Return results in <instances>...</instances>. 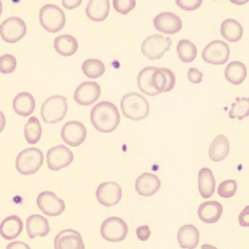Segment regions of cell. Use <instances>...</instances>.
<instances>
[{"label":"cell","mask_w":249,"mask_h":249,"mask_svg":"<svg viewBox=\"0 0 249 249\" xmlns=\"http://www.w3.org/2000/svg\"><path fill=\"white\" fill-rule=\"evenodd\" d=\"M27 34V25L24 20L17 17L8 18L0 26V34L4 42L16 43Z\"/></svg>","instance_id":"8"},{"label":"cell","mask_w":249,"mask_h":249,"mask_svg":"<svg viewBox=\"0 0 249 249\" xmlns=\"http://www.w3.org/2000/svg\"><path fill=\"white\" fill-rule=\"evenodd\" d=\"M136 3L135 0H114L113 6L119 14L127 15L134 9Z\"/></svg>","instance_id":"37"},{"label":"cell","mask_w":249,"mask_h":249,"mask_svg":"<svg viewBox=\"0 0 249 249\" xmlns=\"http://www.w3.org/2000/svg\"><path fill=\"white\" fill-rule=\"evenodd\" d=\"M27 231L30 239L46 237L50 232L48 220L40 214H32L27 220Z\"/></svg>","instance_id":"20"},{"label":"cell","mask_w":249,"mask_h":249,"mask_svg":"<svg viewBox=\"0 0 249 249\" xmlns=\"http://www.w3.org/2000/svg\"><path fill=\"white\" fill-rule=\"evenodd\" d=\"M101 89L98 83L87 81L76 88L73 94L76 103L83 106H88L98 101L101 96Z\"/></svg>","instance_id":"14"},{"label":"cell","mask_w":249,"mask_h":249,"mask_svg":"<svg viewBox=\"0 0 249 249\" xmlns=\"http://www.w3.org/2000/svg\"><path fill=\"white\" fill-rule=\"evenodd\" d=\"M249 206H247L241 213L239 217V222L242 227H249Z\"/></svg>","instance_id":"41"},{"label":"cell","mask_w":249,"mask_h":249,"mask_svg":"<svg viewBox=\"0 0 249 249\" xmlns=\"http://www.w3.org/2000/svg\"><path fill=\"white\" fill-rule=\"evenodd\" d=\"M54 48L62 56L70 57L78 50V42L73 36L65 34L58 36L55 39Z\"/></svg>","instance_id":"27"},{"label":"cell","mask_w":249,"mask_h":249,"mask_svg":"<svg viewBox=\"0 0 249 249\" xmlns=\"http://www.w3.org/2000/svg\"><path fill=\"white\" fill-rule=\"evenodd\" d=\"M172 46V40L169 37L155 34L148 36L142 42V54L150 60L161 58Z\"/></svg>","instance_id":"6"},{"label":"cell","mask_w":249,"mask_h":249,"mask_svg":"<svg viewBox=\"0 0 249 249\" xmlns=\"http://www.w3.org/2000/svg\"><path fill=\"white\" fill-rule=\"evenodd\" d=\"M36 203L39 209L49 217H57L65 210L64 201L50 191L41 193L37 196Z\"/></svg>","instance_id":"10"},{"label":"cell","mask_w":249,"mask_h":249,"mask_svg":"<svg viewBox=\"0 0 249 249\" xmlns=\"http://www.w3.org/2000/svg\"><path fill=\"white\" fill-rule=\"evenodd\" d=\"M55 249H84L85 245L79 232L66 229L59 232L54 240Z\"/></svg>","instance_id":"16"},{"label":"cell","mask_w":249,"mask_h":249,"mask_svg":"<svg viewBox=\"0 0 249 249\" xmlns=\"http://www.w3.org/2000/svg\"><path fill=\"white\" fill-rule=\"evenodd\" d=\"M230 54V48L227 43L222 40H214L205 47L202 58L211 65H224L229 60Z\"/></svg>","instance_id":"9"},{"label":"cell","mask_w":249,"mask_h":249,"mask_svg":"<svg viewBox=\"0 0 249 249\" xmlns=\"http://www.w3.org/2000/svg\"><path fill=\"white\" fill-rule=\"evenodd\" d=\"M224 76L226 79L232 85L242 84L247 78V67L241 62H231L226 67Z\"/></svg>","instance_id":"28"},{"label":"cell","mask_w":249,"mask_h":249,"mask_svg":"<svg viewBox=\"0 0 249 249\" xmlns=\"http://www.w3.org/2000/svg\"><path fill=\"white\" fill-rule=\"evenodd\" d=\"M73 160V152L63 145L52 147L47 153V165L49 169L53 171L66 168Z\"/></svg>","instance_id":"11"},{"label":"cell","mask_w":249,"mask_h":249,"mask_svg":"<svg viewBox=\"0 0 249 249\" xmlns=\"http://www.w3.org/2000/svg\"><path fill=\"white\" fill-rule=\"evenodd\" d=\"M178 240L180 247L182 249H196L199 242V231L191 224L183 226L178 230Z\"/></svg>","instance_id":"22"},{"label":"cell","mask_w":249,"mask_h":249,"mask_svg":"<svg viewBox=\"0 0 249 249\" xmlns=\"http://www.w3.org/2000/svg\"><path fill=\"white\" fill-rule=\"evenodd\" d=\"M154 25L160 32L173 35L181 31L182 21L177 15L170 12L160 13L154 19Z\"/></svg>","instance_id":"15"},{"label":"cell","mask_w":249,"mask_h":249,"mask_svg":"<svg viewBox=\"0 0 249 249\" xmlns=\"http://www.w3.org/2000/svg\"><path fill=\"white\" fill-rule=\"evenodd\" d=\"M40 22L46 31L57 33L65 25L66 18L64 11L56 5L46 4L40 11Z\"/></svg>","instance_id":"5"},{"label":"cell","mask_w":249,"mask_h":249,"mask_svg":"<svg viewBox=\"0 0 249 249\" xmlns=\"http://www.w3.org/2000/svg\"><path fill=\"white\" fill-rule=\"evenodd\" d=\"M82 70L87 77L92 79L99 78L106 71V67L101 60L98 59H88L82 65Z\"/></svg>","instance_id":"33"},{"label":"cell","mask_w":249,"mask_h":249,"mask_svg":"<svg viewBox=\"0 0 249 249\" xmlns=\"http://www.w3.org/2000/svg\"><path fill=\"white\" fill-rule=\"evenodd\" d=\"M160 179L154 174H142L136 181V191L142 196H154L160 189Z\"/></svg>","instance_id":"18"},{"label":"cell","mask_w":249,"mask_h":249,"mask_svg":"<svg viewBox=\"0 0 249 249\" xmlns=\"http://www.w3.org/2000/svg\"><path fill=\"white\" fill-rule=\"evenodd\" d=\"M178 7L186 11H194L200 7L201 0H178L176 1Z\"/></svg>","instance_id":"38"},{"label":"cell","mask_w":249,"mask_h":249,"mask_svg":"<svg viewBox=\"0 0 249 249\" xmlns=\"http://www.w3.org/2000/svg\"><path fill=\"white\" fill-rule=\"evenodd\" d=\"M177 51L178 58L186 63L194 61L197 55V49L193 42L188 40H181L178 42Z\"/></svg>","instance_id":"32"},{"label":"cell","mask_w":249,"mask_h":249,"mask_svg":"<svg viewBox=\"0 0 249 249\" xmlns=\"http://www.w3.org/2000/svg\"><path fill=\"white\" fill-rule=\"evenodd\" d=\"M121 108L124 115L132 121L143 120L150 112L148 101L138 93L124 95L121 99Z\"/></svg>","instance_id":"2"},{"label":"cell","mask_w":249,"mask_h":249,"mask_svg":"<svg viewBox=\"0 0 249 249\" xmlns=\"http://www.w3.org/2000/svg\"><path fill=\"white\" fill-rule=\"evenodd\" d=\"M221 34L229 42H236L242 38L243 28L240 22L233 19H225L221 25Z\"/></svg>","instance_id":"29"},{"label":"cell","mask_w":249,"mask_h":249,"mask_svg":"<svg viewBox=\"0 0 249 249\" xmlns=\"http://www.w3.org/2000/svg\"><path fill=\"white\" fill-rule=\"evenodd\" d=\"M98 202L106 207L119 204L122 198V190L117 183L109 181L101 183L96 191Z\"/></svg>","instance_id":"13"},{"label":"cell","mask_w":249,"mask_h":249,"mask_svg":"<svg viewBox=\"0 0 249 249\" xmlns=\"http://www.w3.org/2000/svg\"><path fill=\"white\" fill-rule=\"evenodd\" d=\"M136 233H137L139 240L145 242L150 238V235H151V231L148 226H142L137 229Z\"/></svg>","instance_id":"40"},{"label":"cell","mask_w":249,"mask_h":249,"mask_svg":"<svg viewBox=\"0 0 249 249\" xmlns=\"http://www.w3.org/2000/svg\"><path fill=\"white\" fill-rule=\"evenodd\" d=\"M6 249H30V247H29L26 244L23 243L22 242H12V243L9 244V245L7 246Z\"/></svg>","instance_id":"43"},{"label":"cell","mask_w":249,"mask_h":249,"mask_svg":"<svg viewBox=\"0 0 249 249\" xmlns=\"http://www.w3.org/2000/svg\"><path fill=\"white\" fill-rule=\"evenodd\" d=\"M81 0H63L62 4L67 9H74L81 4Z\"/></svg>","instance_id":"42"},{"label":"cell","mask_w":249,"mask_h":249,"mask_svg":"<svg viewBox=\"0 0 249 249\" xmlns=\"http://www.w3.org/2000/svg\"><path fill=\"white\" fill-rule=\"evenodd\" d=\"M17 66V62L14 55L5 54L0 57V71L3 74L13 73Z\"/></svg>","instance_id":"36"},{"label":"cell","mask_w":249,"mask_h":249,"mask_svg":"<svg viewBox=\"0 0 249 249\" xmlns=\"http://www.w3.org/2000/svg\"><path fill=\"white\" fill-rule=\"evenodd\" d=\"M157 69L155 67H145L139 73L137 85L139 89L147 96H155L160 94L152 85V76Z\"/></svg>","instance_id":"30"},{"label":"cell","mask_w":249,"mask_h":249,"mask_svg":"<svg viewBox=\"0 0 249 249\" xmlns=\"http://www.w3.org/2000/svg\"><path fill=\"white\" fill-rule=\"evenodd\" d=\"M120 119L118 108L112 103L102 101L91 109V124L95 128L103 133L115 130L120 124Z\"/></svg>","instance_id":"1"},{"label":"cell","mask_w":249,"mask_h":249,"mask_svg":"<svg viewBox=\"0 0 249 249\" xmlns=\"http://www.w3.org/2000/svg\"><path fill=\"white\" fill-rule=\"evenodd\" d=\"M68 104L62 96H51L44 102L41 107V116L45 124H55L60 122L66 116Z\"/></svg>","instance_id":"3"},{"label":"cell","mask_w":249,"mask_h":249,"mask_svg":"<svg viewBox=\"0 0 249 249\" xmlns=\"http://www.w3.org/2000/svg\"><path fill=\"white\" fill-rule=\"evenodd\" d=\"M109 9V0H91L87 6L86 14L91 20L101 22L107 18Z\"/></svg>","instance_id":"26"},{"label":"cell","mask_w":249,"mask_h":249,"mask_svg":"<svg viewBox=\"0 0 249 249\" xmlns=\"http://www.w3.org/2000/svg\"><path fill=\"white\" fill-rule=\"evenodd\" d=\"M42 132L40 121L35 116L31 117L24 127V137L27 142L31 145L37 143L40 141Z\"/></svg>","instance_id":"31"},{"label":"cell","mask_w":249,"mask_h":249,"mask_svg":"<svg viewBox=\"0 0 249 249\" xmlns=\"http://www.w3.org/2000/svg\"><path fill=\"white\" fill-rule=\"evenodd\" d=\"M188 78L193 84H199L202 81L203 73L196 68H191L188 71Z\"/></svg>","instance_id":"39"},{"label":"cell","mask_w":249,"mask_h":249,"mask_svg":"<svg viewBox=\"0 0 249 249\" xmlns=\"http://www.w3.org/2000/svg\"><path fill=\"white\" fill-rule=\"evenodd\" d=\"M231 119H237L243 120L249 116V98H236L235 101L232 103L231 109L229 114Z\"/></svg>","instance_id":"34"},{"label":"cell","mask_w":249,"mask_h":249,"mask_svg":"<svg viewBox=\"0 0 249 249\" xmlns=\"http://www.w3.org/2000/svg\"><path fill=\"white\" fill-rule=\"evenodd\" d=\"M198 189L201 196L208 199L213 195L215 189V180L212 170L203 168L198 173Z\"/></svg>","instance_id":"24"},{"label":"cell","mask_w":249,"mask_h":249,"mask_svg":"<svg viewBox=\"0 0 249 249\" xmlns=\"http://www.w3.org/2000/svg\"><path fill=\"white\" fill-rule=\"evenodd\" d=\"M61 136L62 140L67 145L72 147H78L87 138L86 127L84 124L78 121H70L62 127Z\"/></svg>","instance_id":"12"},{"label":"cell","mask_w":249,"mask_h":249,"mask_svg":"<svg viewBox=\"0 0 249 249\" xmlns=\"http://www.w3.org/2000/svg\"><path fill=\"white\" fill-rule=\"evenodd\" d=\"M128 232L127 224L121 218L111 217L103 222L101 233L104 240L111 242H119L125 239Z\"/></svg>","instance_id":"7"},{"label":"cell","mask_w":249,"mask_h":249,"mask_svg":"<svg viewBox=\"0 0 249 249\" xmlns=\"http://www.w3.org/2000/svg\"><path fill=\"white\" fill-rule=\"evenodd\" d=\"M22 219L16 215L5 218L0 225V233L6 240H13L20 235L23 230Z\"/></svg>","instance_id":"21"},{"label":"cell","mask_w":249,"mask_h":249,"mask_svg":"<svg viewBox=\"0 0 249 249\" xmlns=\"http://www.w3.org/2000/svg\"><path fill=\"white\" fill-rule=\"evenodd\" d=\"M237 183L235 180H226L218 187V195L223 198H230L235 196Z\"/></svg>","instance_id":"35"},{"label":"cell","mask_w":249,"mask_h":249,"mask_svg":"<svg viewBox=\"0 0 249 249\" xmlns=\"http://www.w3.org/2000/svg\"><path fill=\"white\" fill-rule=\"evenodd\" d=\"M43 161L44 155L40 150L36 147L26 149L16 159V169L21 175H33L40 169Z\"/></svg>","instance_id":"4"},{"label":"cell","mask_w":249,"mask_h":249,"mask_svg":"<svg viewBox=\"0 0 249 249\" xmlns=\"http://www.w3.org/2000/svg\"><path fill=\"white\" fill-rule=\"evenodd\" d=\"M175 73L167 68H157L152 76V85L159 93L168 92L175 85Z\"/></svg>","instance_id":"17"},{"label":"cell","mask_w":249,"mask_h":249,"mask_svg":"<svg viewBox=\"0 0 249 249\" xmlns=\"http://www.w3.org/2000/svg\"><path fill=\"white\" fill-rule=\"evenodd\" d=\"M197 213L203 222L213 224L217 222L222 217L223 207L217 201H206L200 205Z\"/></svg>","instance_id":"19"},{"label":"cell","mask_w":249,"mask_h":249,"mask_svg":"<svg viewBox=\"0 0 249 249\" xmlns=\"http://www.w3.org/2000/svg\"><path fill=\"white\" fill-rule=\"evenodd\" d=\"M230 151V143L225 136L219 135L214 138L209 147L210 159L214 162L225 160Z\"/></svg>","instance_id":"25"},{"label":"cell","mask_w":249,"mask_h":249,"mask_svg":"<svg viewBox=\"0 0 249 249\" xmlns=\"http://www.w3.org/2000/svg\"><path fill=\"white\" fill-rule=\"evenodd\" d=\"M13 107L18 115L30 116L36 108V101L34 96L29 92H21L15 97Z\"/></svg>","instance_id":"23"}]
</instances>
